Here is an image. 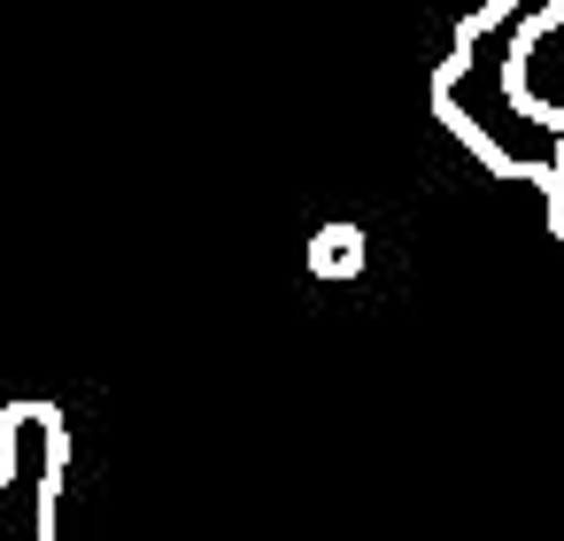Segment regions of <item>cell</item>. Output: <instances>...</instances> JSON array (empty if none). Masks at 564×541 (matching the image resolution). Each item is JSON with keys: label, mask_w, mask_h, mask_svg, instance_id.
<instances>
[{"label": "cell", "mask_w": 564, "mask_h": 541, "mask_svg": "<svg viewBox=\"0 0 564 541\" xmlns=\"http://www.w3.org/2000/svg\"><path fill=\"white\" fill-rule=\"evenodd\" d=\"M541 225H549V240H564V163L541 178Z\"/></svg>", "instance_id": "cell-4"}, {"label": "cell", "mask_w": 564, "mask_h": 541, "mask_svg": "<svg viewBox=\"0 0 564 541\" xmlns=\"http://www.w3.org/2000/svg\"><path fill=\"white\" fill-rule=\"evenodd\" d=\"M556 24H564V0H479L448 32V55L433 63V86H425L433 125L495 178L541 186L564 163V109L541 101L525 78L533 47Z\"/></svg>", "instance_id": "cell-1"}, {"label": "cell", "mask_w": 564, "mask_h": 541, "mask_svg": "<svg viewBox=\"0 0 564 541\" xmlns=\"http://www.w3.org/2000/svg\"><path fill=\"white\" fill-rule=\"evenodd\" d=\"M364 263H371V240H364V225H317L310 232V271L317 279H364Z\"/></svg>", "instance_id": "cell-3"}, {"label": "cell", "mask_w": 564, "mask_h": 541, "mask_svg": "<svg viewBox=\"0 0 564 541\" xmlns=\"http://www.w3.org/2000/svg\"><path fill=\"white\" fill-rule=\"evenodd\" d=\"M70 479V418L40 394L0 402V541H55Z\"/></svg>", "instance_id": "cell-2"}]
</instances>
